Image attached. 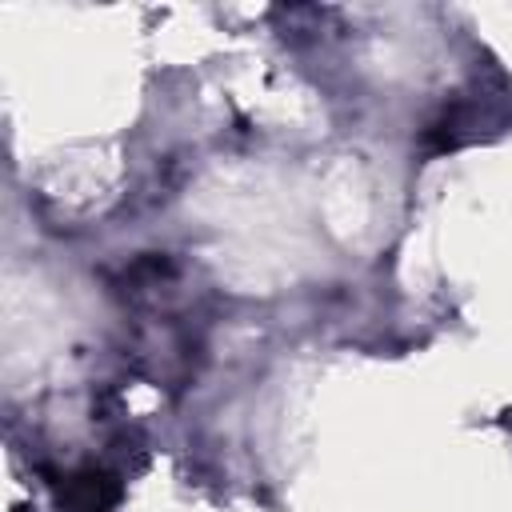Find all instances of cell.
Instances as JSON below:
<instances>
[{
  "mask_svg": "<svg viewBox=\"0 0 512 512\" xmlns=\"http://www.w3.org/2000/svg\"><path fill=\"white\" fill-rule=\"evenodd\" d=\"M56 504L60 512H112L120 504V480L96 464L76 468L56 480Z\"/></svg>",
  "mask_w": 512,
  "mask_h": 512,
  "instance_id": "1",
  "label": "cell"
}]
</instances>
